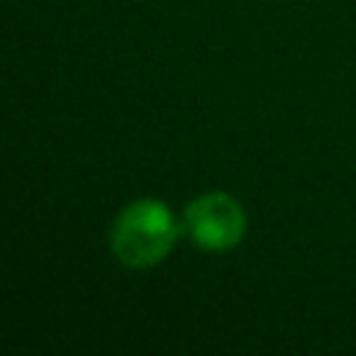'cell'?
I'll use <instances>...</instances> for the list:
<instances>
[{"instance_id":"obj_1","label":"cell","mask_w":356,"mask_h":356,"mask_svg":"<svg viewBox=\"0 0 356 356\" xmlns=\"http://www.w3.org/2000/svg\"><path fill=\"white\" fill-rule=\"evenodd\" d=\"M178 239V222L172 211L153 197L128 203L111 225V250L131 270H147L159 264Z\"/></svg>"},{"instance_id":"obj_2","label":"cell","mask_w":356,"mask_h":356,"mask_svg":"<svg viewBox=\"0 0 356 356\" xmlns=\"http://www.w3.org/2000/svg\"><path fill=\"white\" fill-rule=\"evenodd\" d=\"M184 225L197 248L211 250V253H225L242 242L248 217L234 195L209 192V195L195 197L186 206Z\"/></svg>"}]
</instances>
